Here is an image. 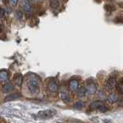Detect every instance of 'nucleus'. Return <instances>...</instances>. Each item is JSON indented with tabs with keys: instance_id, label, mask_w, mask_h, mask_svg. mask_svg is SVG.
Here are the masks:
<instances>
[{
	"instance_id": "1",
	"label": "nucleus",
	"mask_w": 123,
	"mask_h": 123,
	"mask_svg": "<svg viewBox=\"0 0 123 123\" xmlns=\"http://www.w3.org/2000/svg\"><path fill=\"white\" fill-rule=\"evenodd\" d=\"M27 87L32 94H37L40 92V85L37 80H30L27 82Z\"/></svg>"
},
{
	"instance_id": "2",
	"label": "nucleus",
	"mask_w": 123,
	"mask_h": 123,
	"mask_svg": "<svg viewBox=\"0 0 123 123\" xmlns=\"http://www.w3.org/2000/svg\"><path fill=\"white\" fill-rule=\"evenodd\" d=\"M56 113H57V111L54 109H47L39 111L37 114V116L41 119H49L54 117Z\"/></svg>"
},
{
	"instance_id": "3",
	"label": "nucleus",
	"mask_w": 123,
	"mask_h": 123,
	"mask_svg": "<svg viewBox=\"0 0 123 123\" xmlns=\"http://www.w3.org/2000/svg\"><path fill=\"white\" fill-rule=\"evenodd\" d=\"M116 78H114V77H110L108 78L107 81H106V84H105V87H106V89L108 91H111L112 90L115 89V86H116Z\"/></svg>"
},
{
	"instance_id": "4",
	"label": "nucleus",
	"mask_w": 123,
	"mask_h": 123,
	"mask_svg": "<svg viewBox=\"0 0 123 123\" xmlns=\"http://www.w3.org/2000/svg\"><path fill=\"white\" fill-rule=\"evenodd\" d=\"M20 6L24 12H31V11H32V6H31L29 0H21Z\"/></svg>"
},
{
	"instance_id": "5",
	"label": "nucleus",
	"mask_w": 123,
	"mask_h": 123,
	"mask_svg": "<svg viewBox=\"0 0 123 123\" xmlns=\"http://www.w3.org/2000/svg\"><path fill=\"white\" fill-rule=\"evenodd\" d=\"M86 89H87V94H88L89 95H94L96 93L97 86L94 82H91L87 84Z\"/></svg>"
},
{
	"instance_id": "6",
	"label": "nucleus",
	"mask_w": 123,
	"mask_h": 123,
	"mask_svg": "<svg viewBox=\"0 0 123 123\" xmlns=\"http://www.w3.org/2000/svg\"><path fill=\"white\" fill-rule=\"evenodd\" d=\"M78 87H79V82L78 80H71V81L69 83V89L71 90V91H73V92H74V91H78Z\"/></svg>"
},
{
	"instance_id": "7",
	"label": "nucleus",
	"mask_w": 123,
	"mask_h": 123,
	"mask_svg": "<svg viewBox=\"0 0 123 123\" xmlns=\"http://www.w3.org/2000/svg\"><path fill=\"white\" fill-rule=\"evenodd\" d=\"M103 105V102L101 101H94V102L91 103L89 105V109L91 111H95V110H98L101 105Z\"/></svg>"
},
{
	"instance_id": "8",
	"label": "nucleus",
	"mask_w": 123,
	"mask_h": 123,
	"mask_svg": "<svg viewBox=\"0 0 123 123\" xmlns=\"http://www.w3.org/2000/svg\"><path fill=\"white\" fill-rule=\"evenodd\" d=\"M13 89H14V85L10 82L6 83L2 86V91L6 94L11 92Z\"/></svg>"
},
{
	"instance_id": "9",
	"label": "nucleus",
	"mask_w": 123,
	"mask_h": 123,
	"mask_svg": "<svg viewBox=\"0 0 123 123\" xmlns=\"http://www.w3.org/2000/svg\"><path fill=\"white\" fill-rule=\"evenodd\" d=\"M21 94L19 93H15V94H10L9 95H7L5 98V101H14V100H17L20 98Z\"/></svg>"
},
{
	"instance_id": "10",
	"label": "nucleus",
	"mask_w": 123,
	"mask_h": 123,
	"mask_svg": "<svg viewBox=\"0 0 123 123\" xmlns=\"http://www.w3.org/2000/svg\"><path fill=\"white\" fill-rule=\"evenodd\" d=\"M48 89L50 92H53V93L57 92V90H58V85H57V82L54 81V80L50 81L48 84Z\"/></svg>"
},
{
	"instance_id": "11",
	"label": "nucleus",
	"mask_w": 123,
	"mask_h": 123,
	"mask_svg": "<svg viewBox=\"0 0 123 123\" xmlns=\"http://www.w3.org/2000/svg\"><path fill=\"white\" fill-rule=\"evenodd\" d=\"M14 81H15V84L18 87H20L22 85V82H23L22 74H16V76L14 77Z\"/></svg>"
},
{
	"instance_id": "12",
	"label": "nucleus",
	"mask_w": 123,
	"mask_h": 123,
	"mask_svg": "<svg viewBox=\"0 0 123 123\" xmlns=\"http://www.w3.org/2000/svg\"><path fill=\"white\" fill-rule=\"evenodd\" d=\"M86 94H87V89L85 87L82 86L79 89H78V94H77V95H78V98H82L86 95Z\"/></svg>"
},
{
	"instance_id": "13",
	"label": "nucleus",
	"mask_w": 123,
	"mask_h": 123,
	"mask_svg": "<svg viewBox=\"0 0 123 123\" xmlns=\"http://www.w3.org/2000/svg\"><path fill=\"white\" fill-rule=\"evenodd\" d=\"M8 78V71L2 70L0 71V81H6Z\"/></svg>"
},
{
	"instance_id": "14",
	"label": "nucleus",
	"mask_w": 123,
	"mask_h": 123,
	"mask_svg": "<svg viewBox=\"0 0 123 123\" xmlns=\"http://www.w3.org/2000/svg\"><path fill=\"white\" fill-rule=\"evenodd\" d=\"M118 100V97L117 94L115 93L111 94L108 98V101H109L110 103H115V102H116Z\"/></svg>"
},
{
	"instance_id": "15",
	"label": "nucleus",
	"mask_w": 123,
	"mask_h": 123,
	"mask_svg": "<svg viewBox=\"0 0 123 123\" xmlns=\"http://www.w3.org/2000/svg\"><path fill=\"white\" fill-rule=\"evenodd\" d=\"M84 104L83 101H79L76 102L74 105H73V108H74V109H76V110H80V109H82V108H84Z\"/></svg>"
},
{
	"instance_id": "16",
	"label": "nucleus",
	"mask_w": 123,
	"mask_h": 123,
	"mask_svg": "<svg viewBox=\"0 0 123 123\" xmlns=\"http://www.w3.org/2000/svg\"><path fill=\"white\" fill-rule=\"evenodd\" d=\"M61 98L63 100V101H64L65 103H68L70 102V101H71V98H70L69 95L68 94L66 93H61Z\"/></svg>"
},
{
	"instance_id": "17",
	"label": "nucleus",
	"mask_w": 123,
	"mask_h": 123,
	"mask_svg": "<svg viewBox=\"0 0 123 123\" xmlns=\"http://www.w3.org/2000/svg\"><path fill=\"white\" fill-rule=\"evenodd\" d=\"M117 90L119 94H123V80H121L117 84Z\"/></svg>"
},
{
	"instance_id": "18",
	"label": "nucleus",
	"mask_w": 123,
	"mask_h": 123,
	"mask_svg": "<svg viewBox=\"0 0 123 123\" xmlns=\"http://www.w3.org/2000/svg\"><path fill=\"white\" fill-rule=\"evenodd\" d=\"M50 6H51L52 8L57 9L58 7L60 6V2H59V0H51Z\"/></svg>"
},
{
	"instance_id": "19",
	"label": "nucleus",
	"mask_w": 123,
	"mask_h": 123,
	"mask_svg": "<svg viewBox=\"0 0 123 123\" xmlns=\"http://www.w3.org/2000/svg\"><path fill=\"white\" fill-rule=\"evenodd\" d=\"M108 110V108L106 106H105L104 104L101 105V106L99 108H98V111H99L100 112H101V113H105V112H106Z\"/></svg>"
},
{
	"instance_id": "20",
	"label": "nucleus",
	"mask_w": 123,
	"mask_h": 123,
	"mask_svg": "<svg viewBox=\"0 0 123 123\" xmlns=\"http://www.w3.org/2000/svg\"><path fill=\"white\" fill-rule=\"evenodd\" d=\"M115 23H123V16H118L115 19Z\"/></svg>"
},
{
	"instance_id": "21",
	"label": "nucleus",
	"mask_w": 123,
	"mask_h": 123,
	"mask_svg": "<svg viewBox=\"0 0 123 123\" xmlns=\"http://www.w3.org/2000/svg\"><path fill=\"white\" fill-rule=\"evenodd\" d=\"M5 15V9L0 7V18H2Z\"/></svg>"
},
{
	"instance_id": "22",
	"label": "nucleus",
	"mask_w": 123,
	"mask_h": 123,
	"mask_svg": "<svg viewBox=\"0 0 123 123\" xmlns=\"http://www.w3.org/2000/svg\"><path fill=\"white\" fill-rule=\"evenodd\" d=\"M17 2H18V0H9V3H10V5L14 6H16L17 4Z\"/></svg>"
},
{
	"instance_id": "23",
	"label": "nucleus",
	"mask_w": 123,
	"mask_h": 123,
	"mask_svg": "<svg viewBox=\"0 0 123 123\" xmlns=\"http://www.w3.org/2000/svg\"><path fill=\"white\" fill-rule=\"evenodd\" d=\"M2 24L0 23V32L2 31Z\"/></svg>"
},
{
	"instance_id": "24",
	"label": "nucleus",
	"mask_w": 123,
	"mask_h": 123,
	"mask_svg": "<svg viewBox=\"0 0 123 123\" xmlns=\"http://www.w3.org/2000/svg\"><path fill=\"white\" fill-rule=\"evenodd\" d=\"M29 1H31V2H35V0H29Z\"/></svg>"
}]
</instances>
